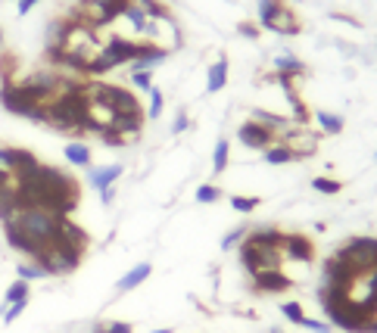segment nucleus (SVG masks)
I'll return each mask as SVG.
<instances>
[{
    "mask_svg": "<svg viewBox=\"0 0 377 333\" xmlns=\"http://www.w3.org/2000/svg\"><path fill=\"white\" fill-rule=\"evenodd\" d=\"M13 221L22 227V234H25L38 249H47V246L56 240L60 225H62V218L54 215V212H47V209H22Z\"/></svg>",
    "mask_w": 377,
    "mask_h": 333,
    "instance_id": "obj_1",
    "label": "nucleus"
},
{
    "mask_svg": "<svg viewBox=\"0 0 377 333\" xmlns=\"http://www.w3.org/2000/svg\"><path fill=\"white\" fill-rule=\"evenodd\" d=\"M0 106L7 109V112H13V116L28 119V122H34V125H47V109H44V103L28 97L16 82L0 84Z\"/></svg>",
    "mask_w": 377,
    "mask_h": 333,
    "instance_id": "obj_2",
    "label": "nucleus"
},
{
    "mask_svg": "<svg viewBox=\"0 0 377 333\" xmlns=\"http://www.w3.org/2000/svg\"><path fill=\"white\" fill-rule=\"evenodd\" d=\"M81 258H84V252L75 249V246L50 243L47 249L38 252V258H34V262L44 268V274H47V278H66V274H72L75 268L81 265Z\"/></svg>",
    "mask_w": 377,
    "mask_h": 333,
    "instance_id": "obj_3",
    "label": "nucleus"
},
{
    "mask_svg": "<svg viewBox=\"0 0 377 333\" xmlns=\"http://www.w3.org/2000/svg\"><path fill=\"white\" fill-rule=\"evenodd\" d=\"M337 256L343 258L356 274L371 271V268H377V237H350L337 249Z\"/></svg>",
    "mask_w": 377,
    "mask_h": 333,
    "instance_id": "obj_4",
    "label": "nucleus"
},
{
    "mask_svg": "<svg viewBox=\"0 0 377 333\" xmlns=\"http://www.w3.org/2000/svg\"><path fill=\"white\" fill-rule=\"evenodd\" d=\"M237 256H240V265L247 268L249 278L259 271H275V268L284 265L281 249H262V246H253V243H247V240L237 246Z\"/></svg>",
    "mask_w": 377,
    "mask_h": 333,
    "instance_id": "obj_5",
    "label": "nucleus"
},
{
    "mask_svg": "<svg viewBox=\"0 0 377 333\" xmlns=\"http://www.w3.org/2000/svg\"><path fill=\"white\" fill-rule=\"evenodd\" d=\"M41 159L34 156L32 150H22V147H7V143H0V169L10 171L13 177H22L28 175L32 169H38Z\"/></svg>",
    "mask_w": 377,
    "mask_h": 333,
    "instance_id": "obj_6",
    "label": "nucleus"
},
{
    "mask_svg": "<svg viewBox=\"0 0 377 333\" xmlns=\"http://www.w3.org/2000/svg\"><path fill=\"white\" fill-rule=\"evenodd\" d=\"M81 3H84V19L91 25H106L128 10L131 0H81Z\"/></svg>",
    "mask_w": 377,
    "mask_h": 333,
    "instance_id": "obj_7",
    "label": "nucleus"
},
{
    "mask_svg": "<svg viewBox=\"0 0 377 333\" xmlns=\"http://www.w3.org/2000/svg\"><path fill=\"white\" fill-rule=\"evenodd\" d=\"M237 137H240V143L247 147V150H269L271 143H277L275 140V131H269L265 125H259V122H243V125H237Z\"/></svg>",
    "mask_w": 377,
    "mask_h": 333,
    "instance_id": "obj_8",
    "label": "nucleus"
},
{
    "mask_svg": "<svg viewBox=\"0 0 377 333\" xmlns=\"http://www.w3.org/2000/svg\"><path fill=\"white\" fill-rule=\"evenodd\" d=\"M253 293H262V296H275V293H287L293 286V278L284 274V268H275V271H259L253 274Z\"/></svg>",
    "mask_w": 377,
    "mask_h": 333,
    "instance_id": "obj_9",
    "label": "nucleus"
},
{
    "mask_svg": "<svg viewBox=\"0 0 377 333\" xmlns=\"http://www.w3.org/2000/svg\"><path fill=\"white\" fill-rule=\"evenodd\" d=\"M281 256H284V258H293V262H303V265H309L312 258H315V243H312L306 234H287V231H284Z\"/></svg>",
    "mask_w": 377,
    "mask_h": 333,
    "instance_id": "obj_10",
    "label": "nucleus"
},
{
    "mask_svg": "<svg viewBox=\"0 0 377 333\" xmlns=\"http://www.w3.org/2000/svg\"><path fill=\"white\" fill-rule=\"evenodd\" d=\"M3 237H7V246H10L13 252H19V256L32 258V262L38 258V252H41V249L32 243V240L25 237V234H22V227L16 225L13 218H10V221H3Z\"/></svg>",
    "mask_w": 377,
    "mask_h": 333,
    "instance_id": "obj_11",
    "label": "nucleus"
},
{
    "mask_svg": "<svg viewBox=\"0 0 377 333\" xmlns=\"http://www.w3.org/2000/svg\"><path fill=\"white\" fill-rule=\"evenodd\" d=\"M141 50H144V44H135V41H125V38H113V41L103 47V53L109 56V60L115 62V66H125V62H135L137 56H141Z\"/></svg>",
    "mask_w": 377,
    "mask_h": 333,
    "instance_id": "obj_12",
    "label": "nucleus"
},
{
    "mask_svg": "<svg viewBox=\"0 0 377 333\" xmlns=\"http://www.w3.org/2000/svg\"><path fill=\"white\" fill-rule=\"evenodd\" d=\"M247 243H253V246H262V249H281V243H284V231L281 227H275V225H262V227H249L247 231Z\"/></svg>",
    "mask_w": 377,
    "mask_h": 333,
    "instance_id": "obj_13",
    "label": "nucleus"
},
{
    "mask_svg": "<svg viewBox=\"0 0 377 333\" xmlns=\"http://www.w3.org/2000/svg\"><path fill=\"white\" fill-rule=\"evenodd\" d=\"M144 122H147V112L144 109H135V112H122V116H113V128L119 134H125V140H135L137 134L144 131Z\"/></svg>",
    "mask_w": 377,
    "mask_h": 333,
    "instance_id": "obj_14",
    "label": "nucleus"
},
{
    "mask_svg": "<svg viewBox=\"0 0 377 333\" xmlns=\"http://www.w3.org/2000/svg\"><path fill=\"white\" fill-rule=\"evenodd\" d=\"M122 175H125V169H122L119 162H113V165H97V169L91 165V169H88V184L94 187L97 193H100V190H106V187H113V184L119 181Z\"/></svg>",
    "mask_w": 377,
    "mask_h": 333,
    "instance_id": "obj_15",
    "label": "nucleus"
},
{
    "mask_svg": "<svg viewBox=\"0 0 377 333\" xmlns=\"http://www.w3.org/2000/svg\"><path fill=\"white\" fill-rule=\"evenodd\" d=\"M153 274V265L150 262H141V265H135L131 271H125L119 278V284H115V293H131V290H137V286L144 284V280Z\"/></svg>",
    "mask_w": 377,
    "mask_h": 333,
    "instance_id": "obj_16",
    "label": "nucleus"
},
{
    "mask_svg": "<svg viewBox=\"0 0 377 333\" xmlns=\"http://www.w3.org/2000/svg\"><path fill=\"white\" fill-rule=\"evenodd\" d=\"M165 56H169V50L153 47V44H144L141 56H137V60L131 62V72H150V69H153V66H159V62H165Z\"/></svg>",
    "mask_w": 377,
    "mask_h": 333,
    "instance_id": "obj_17",
    "label": "nucleus"
},
{
    "mask_svg": "<svg viewBox=\"0 0 377 333\" xmlns=\"http://www.w3.org/2000/svg\"><path fill=\"white\" fill-rule=\"evenodd\" d=\"M228 84V60H218L209 66V75H206V94H218V90Z\"/></svg>",
    "mask_w": 377,
    "mask_h": 333,
    "instance_id": "obj_18",
    "label": "nucleus"
},
{
    "mask_svg": "<svg viewBox=\"0 0 377 333\" xmlns=\"http://www.w3.org/2000/svg\"><path fill=\"white\" fill-rule=\"evenodd\" d=\"M66 162L75 165V169H91V147L88 143H81V140H72L66 143Z\"/></svg>",
    "mask_w": 377,
    "mask_h": 333,
    "instance_id": "obj_19",
    "label": "nucleus"
},
{
    "mask_svg": "<svg viewBox=\"0 0 377 333\" xmlns=\"http://www.w3.org/2000/svg\"><path fill=\"white\" fill-rule=\"evenodd\" d=\"M262 159L269 165H287L297 159V153H293V147L290 143H271L269 150H262Z\"/></svg>",
    "mask_w": 377,
    "mask_h": 333,
    "instance_id": "obj_20",
    "label": "nucleus"
},
{
    "mask_svg": "<svg viewBox=\"0 0 377 333\" xmlns=\"http://www.w3.org/2000/svg\"><path fill=\"white\" fill-rule=\"evenodd\" d=\"M253 122H259V125H265L269 131H275V140H277V134H281L284 128H290V119H284V116H277V112H265V109H256L253 112Z\"/></svg>",
    "mask_w": 377,
    "mask_h": 333,
    "instance_id": "obj_21",
    "label": "nucleus"
},
{
    "mask_svg": "<svg viewBox=\"0 0 377 333\" xmlns=\"http://www.w3.org/2000/svg\"><path fill=\"white\" fill-rule=\"evenodd\" d=\"M315 122H318V128H321V134H340L343 131V125H346V119L343 116H337V112H324V109H318L315 112Z\"/></svg>",
    "mask_w": 377,
    "mask_h": 333,
    "instance_id": "obj_22",
    "label": "nucleus"
},
{
    "mask_svg": "<svg viewBox=\"0 0 377 333\" xmlns=\"http://www.w3.org/2000/svg\"><path fill=\"white\" fill-rule=\"evenodd\" d=\"M228 162H231V143L225 137H218L216 150H212V175H225Z\"/></svg>",
    "mask_w": 377,
    "mask_h": 333,
    "instance_id": "obj_23",
    "label": "nucleus"
},
{
    "mask_svg": "<svg viewBox=\"0 0 377 333\" xmlns=\"http://www.w3.org/2000/svg\"><path fill=\"white\" fill-rule=\"evenodd\" d=\"M275 72H284V75H303L306 62L297 60V56H277V60H275Z\"/></svg>",
    "mask_w": 377,
    "mask_h": 333,
    "instance_id": "obj_24",
    "label": "nucleus"
},
{
    "mask_svg": "<svg viewBox=\"0 0 377 333\" xmlns=\"http://www.w3.org/2000/svg\"><path fill=\"white\" fill-rule=\"evenodd\" d=\"M312 190L328 193V197H337V193L343 190V184H340L337 177H324V175H318V177H312Z\"/></svg>",
    "mask_w": 377,
    "mask_h": 333,
    "instance_id": "obj_25",
    "label": "nucleus"
},
{
    "mask_svg": "<svg viewBox=\"0 0 377 333\" xmlns=\"http://www.w3.org/2000/svg\"><path fill=\"white\" fill-rule=\"evenodd\" d=\"M25 299H28V284L16 278L13 284L7 286V293H3V302H7V306H13V302H25Z\"/></svg>",
    "mask_w": 377,
    "mask_h": 333,
    "instance_id": "obj_26",
    "label": "nucleus"
},
{
    "mask_svg": "<svg viewBox=\"0 0 377 333\" xmlns=\"http://www.w3.org/2000/svg\"><path fill=\"white\" fill-rule=\"evenodd\" d=\"M16 274H19V280H25V284L47 278V274H44V268H41L38 262H22V265H16Z\"/></svg>",
    "mask_w": 377,
    "mask_h": 333,
    "instance_id": "obj_27",
    "label": "nucleus"
},
{
    "mask_svg": "<svg viewBox=\"0 0 377 333\" xmlns=\"http://www.w3.org/2000/svg\"><path fill=\"white\" fill-rule=\"evenodd\" d=\"M277 10H281V0H259V22H262V28H271Z\"/></svg>",
    "mask_w": 377,
    "mask_h": 333,
    "instance_id": "obj_28",
    "label": "nucleus"
},
{
    "mask_svg": "<svg viewBox=\"0 0 377 333\" xmlns=\"http://www.w3.org/2000/svg\"><path fill=\"white\" fill-rule=\"evenodd\" d=\"M162 109H165V97H162L159 88H153L150 90V106L144 109V112H147V122H156V119L162 116Z\"/></svg>",
    "mask_w": 377,
    "mask_h": 333,
    "instance_id": "obj_29",
    "label": "nucleus"
},
{
    "mask_svg": "<svg viewBox=\"0 0 377 333\" xmlns=\"http://www.w3.org/2000/svg\"><path fill=\"white\" fill-rule=\"evenodd\" d=\"M218 199H222V187H216V184H200V187H196V203L212 206V203H218Z\"/></svg>",
    "mask_w": 377,
    "mask_h": 333,
    "instance_id": "obj_30",
    "label": "nucleus"
},
{
    "mask_svg": "<svg viewBox=\"0 0 377 333\" xmlns=\"http://www.w3.org/2000/svg\"><path fill=\"white\" fill-rule=\"evenodd\" d=\"M122 16H125V19H128L131 25L137 28V32H147L150 19H147V13H144V10L137 7V3H128V10H125V13H122Z\"/></svg>",
    "mask_w": 377,
    "mask_h": 333,
    "instance_id": "obj_31",
    "label": "nucleus"
},
{
    "mask_svg": "<svg viewBox=\"0 0 377 333\" xmlns=\"http://www.w3.org/2000/svg\"><path fill=\"white\" fill-rule=\"evenodd\" d=\"M281 314H284V318H287V321H290V324H303V321H306V308H303V306H299V302H297V299H290V302H284V306H281Z\"/></svg>",
    "mask_w": 377,
    "mask_h": 333,
    "instance_id": "obj_32",
    "label": "nucleus"
},
{
    "mask_svg": "<svg viewBox=\"0 0 377 333\" xmlns=\"http://www.w3.org/2000/svg\"><path fill=\"white\" fill-rule=\"evenodd\" d=\"M231 209L240 212V215H249V212L259 209V197H231Z\"/></svg>",
    "mask_w": 377,
    "mask_h": 333,
    "instance_id": "obj_33",
    "label": "nucleus"
},
{
    "mask_svg": "<svg viewBox=\"0 0 377 333\" xmlns=\"http://www.w3.org/2000/svg\"><path fill=\"white\" fill-rule=\"evenodd\" d=\"M243 237H247V225H240V227H234V231H228L222 237V249H237V246L243 243Z\"/></svg>",
    "mask_w": 377,
    "mask_h": 333,
    "instance_id": "obj_34",
    "label": "nucleus"
},
{
    "mask_svg": "<svg viewBox=\"0 0 377 333\" xmlns=\"http://www.w3.org/2000/svg\"><path fill=\"white\" fill-rule=\"evenodd\" d=\"M135 3L144 10V13H147V19H165V16H169L165 10L159 7V3H156V0H135Z\"/></svg>",
    "mask_w": 377,
    "mask_h": 333,
    "instance_id": "obj_35",
    "label": "nucleus"
},
{
    "mask_svg": "<svg viewBox=\"0 0 377 333\" xmlns=\"http://www.w3.org/2000/svg\"><path fill=\"white\" fill-rule=\"evenodd\" d=\"M131 84H135L137 90H153V75L150 72H131Z\"/></svg>",
    "mask_w": 377,
    "mask_h": 333,
    "instance_id": "obj_36",
    "label": "nucleus"
},
{
    "mask_svg": "<svg viewBox=\"0 0 377 333\" xmlns=\"http://www.w3.org/2000/svg\"><path fill=\"white\" fill-rule=\"evenodd\" d=\"M299 327H306V330H312V333H334V327L328 324V321H318V318H309L306 314V321Z\"/></svg>",
    "mask_w": 377,
    "mask_h": 333,
    "instance_id": "obj_37",
    "label": "nucleus"
},
{
    "mask_svg": "<svg viewBox=\"0 0 377 333\" xmlns=\"http://www.w3.org/2000/svg\"><path fill=\"white\" fill-rule=\"evenodd\" d=\"M100 140L109 143V147H125V143H128V140H125V134H119V131H115L113 125H109V128L100 134Z\"/></svg>",
    "mask_w": 377,
    "mask_h": 333,
    "instance_id": "obj_38",
    "label": "nucleus"
},
{
    "mask_svg": "<svg viewBox=\"0 0 377 333\" xmlns=\"http://www.w3.org/2000/svg\"><path fill=\"white\" fill-rule=\"evenodd\" d=\"M25 306H28V299H25V302H13V306L3 308V324H13V321L19 318L22 312H25Z\"/></svg>",
    "mask_w": 377,
    "mask_h": 333,
    "instance_id": "obj_39",
    "label": "nucleus"
},
{
    "mask_svg": "<svg viewBox=\"0 0 377 333\" xmlns=\"http://www.w3.org/2000/svg\"><path fill=\"white\" fill-rule=\"evenodd\" d=\"M103 330L106 333H135V327H131L128 321H109V324H103Z\"/></svg>",
    "mask_w": 377,
    "mask_h": 333,
    "instance_id": "obj_40",
    "label": "nucleus"
},
{
    "mask_svg": "<svg viewBox=\"0 0 377 333\" xmlns=\"http://www.w3.org/2000/svg\"><path fill=\"white\" fill-rule=\"evenodd\" d=\"M190 128V119H187V112H178L175 116V122H172V134H184V131Z\"/></svg>",
    "mask_w": 377,
    "mask_h": 333,
    "instance_id": "obj_41",
    "label": "nucleus"
},
{
    "mask_svg": "<svg viewBox=\"0 0 377 333\" xmlns=\"http://www.w3.org/2000/svg\"><path fill=\"white\" fill-rule=\"evenodd\" d=\"M113 199H115V187H106V190H100V203H103V206H113Z\"/></svg>",
    "mask_w": 377,
    "mask_h": 333,
    "instance_id": "obj_42",
    "label": "nucleus"
},
{
    "mask_svg": "<svg viewBox=\"0 0 377 333\" xmlns=\"http://www.w3.org/2000/svg\"><path fill=\"white\" fill-rule=\"evenodd\" d=\"M38 3V0H19V16H25V13H32V7Z\"/></svg>",
    "mask_w": 377,
    "mask_h": 333,
    "instance_id": "obj_43",
    "label": "nucleus"
},
{
    "mask_svg": "<svg viewBox=\"0 0 377 333\" xmlns=\"http://www.w3.org/2000/svg\"><path fill=\"white\" fill-rule=\"evenodd\" d=\"M240 34H247V38H259V32H256V28H253V25H247V22H243V25H240Z\"/></svg>",
    "mask_w": 377,
    "mask_h": 333,
    "instance_id": "obj_44",
    "label": "nucleus"
},
{
    "mask_svg": "<svg viewBox=\"0 0 377 333\" xmlns=\"http://www.w3.org/2000/svg\"><path fill=\"white\" fill-rule=\"evenodd\" d=\"M150 333H172V327H159V330H150Z\"/></svg>",
    "mask_w": 377,
    "mask_h": 333,
    "instance_id": "obj_45",
    "label": "nucleus"
},
{
    "mask_svg": "<svg viewBox=\"0 0 377 333\" xmlns=\"http://www.w3.org/2000/svg\"><path fill=\"white\" fill-rule=\"evenodd\" d=\"M94 333H106V330H103V324H94Z\"/></svg>",
    "mask_w": 377,
    "mask_h": 333,
    "instance_id": "obj_46",
    "label": "nucleus"
},
{
    "mask_svg": "<svg viewBox=\"0 0 377 333\" xmlns=\"http://www.w3.org/2000/svg\"><path fill=\"white\" fill-rule=\"evenodd\" d=\"M0 44H3V32H0Z\"/></svg>",
    "mask_w": 377,
    "mask_h": 333,
    "instance_id": "obj_47",
    "label": "nucleus"
},
{
    "mask_svg": "<svg viewBox=\"0 0 377 333\" xmlns=\"http://www.w3.org/2000/svg\"><path fill=\"white\" fill-rule=\"evenodd\" d=\"M271 333H284V330H271Z\"/></svg>",
    "mask_w": 377,
    "mask_h": 333,
    "instance_id": "obj_48",
    "label": "nucleus"
}]
</instances>
